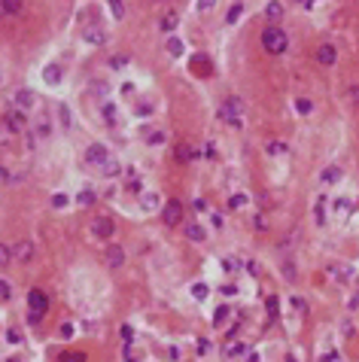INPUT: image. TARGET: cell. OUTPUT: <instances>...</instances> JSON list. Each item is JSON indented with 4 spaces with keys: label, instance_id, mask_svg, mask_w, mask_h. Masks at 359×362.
I'll return each instance as SVG.
<instances>
[{
    "label": "cell",
    "instance_id": "f546056e",
    "mask_svg": "<svg viewBox=\"0 0 359 362\" xmlns=\"http://www.w3.org/2000/svg\"><path fill=\"white\" fill-rule=\"evenodd\" d=\"M67 201H70V198L58 192V195H52V207H55V210H64V207H67Z\"/></svg>",
    "mask_w": 359,
    "mask_h": 362
},
{
    "label": "cell",
    "instance_id": "d590c367",
    "mask_svg": "<svg viewBox=\"0 0 359 362\" xmlns=\"http://www.w3.org/2000/svg\"><path fill=\"white\" fill-rule=\"evenodd\" d=\"M225 316H228V308H219V311L213 313V323L219 326V323H222V320H225Z\"/></svg>",
    "mask_w": 359,
    "mask_h": 362
},
{
    "label": "cell",
    "instance_id": "30bf717a",
    "mask_svg": "<svg viewBox=\"0 0 359 362\" xmlns=\"http://www.w3.org/2000/svg\"><path fill=\"white\" fill-rule=\"evenodd\" d=\"M13 259H16V262H21V265L31 262V259H34V244H31V241L16 244V247H13Z\"/></svg>",
    "mask_w": 359,
    "mask_h": 362
},
{
    "label": "cell",
    "instance_id": "4dcf8cb0",
    "mask_svg": "<svg viewBox=\"0 0 359 362\" xmlns=\"http://www.w3.org/2000/svg\"><path fill=\"white\" fill-rule=\"evenodd\" d=\"M103 119H107L110 125H116V104H103Z\"/></svg>",
    "mask_w": 359,
    "mask_h": 362
},
{
    "label": "cell",
    "instance_id": "9c48e42d",
    "mask_svg": "<svg viewBox=\"0 0 359 362\" xmlns=\"http://www.w3.org/2000/svg\"><path fill=\"white\" fill-rule=\"evenodd\" d=\"M34 104H37V95H34L31 88H18V92H16V110L25 113V110H31Z\"/></svg>",
    "mask_w": 359,
    "mask_h": 362
},
{
    "label": "cell",
    "instance_id": "277c9868",
    "mask_svg": "<svg viewBox=\"0 0 359 362\" xmlns=\"http://www.w3.org/2000/svg\"><path fill=\"white\" fill-rule=\"evenodd\" d=\"M28 308H31L34 316H40V320H43V313L49 311V298H46L43 289H31L28 292Z\"/></svg>",
    "mask_w": 359,
    "mask_h": 362
},
{
    "label": "cell",
    "instance_id": "2e32d148",
    "mask_svg": "<svg viewBox=\"0 0 359 362\" xmlns=\"http://www.w3.org/2000/svg\"><path fill=\"white\" fill-rule=\"evenodd\" d=\"M195 155H198V152H195L189 143H180V146H177V162H183V165H186V162H192Z\"/></svg>",
    "mask_w": 359,
    "mask_h": 362
},
{
    "label": "cell",
    "instance_id": "ffe728a7",
    "mask_svg": "<svg viewBox=\"0 0 359 362\" xmlns=\"http://www.w3.org/2000/svg\"><path fill=\"white\" fill-rule=\"evenodd\" d=\"M21 9H25V6H21L18 0H6V3H0V13H3V16H16V13H21Z\"/></svg>",
    "mask_w": 359,
    "mask_h": 362
},
{
    "label": "cell",
    "instance_id": "f6af8a7d",
    "mask_svg": "<svg viewBox=\"0 0 359 362\" xmlns=\"http://www.w3.org/2000/svg\"><path fill=\"white\" fill-rule=\"evenodd\" d=\"M0 85H3V70H0Z\"/></svg>",
    "mask_w": 359,
    "mask_h": 362
},
{
    "label": "cell",
    "instance_id": "bcb514c9",
    "mask_svg": "<svg viewBox=\"0 0 359 362\" xmlns=\"http://www.w3.org/2000/svg\"><path fill=\"white\" fill-rule=\"evenodd\" d=\"M286 362H295V359H292V356H286Z\"/></svg>",
    "mask_w": 359,
    "mask_h": 362
},
{
    "label": "cell",
    "instance_id": "5bb4252c",
    "mask_svg": "<svg viewBox=\"0 0 359 362\" xmlns=\"http://www.w3.org/2000/svg\"><path fill=\"white\" fill-rule=\"evenodd\" d=\"M140 204H143V210H155L158 204H161V195L155 189H149V192H143L140 195Z\"/></svg>",
    "mask_w": 359,
    "mask_h": 362
},
{
    "label": "cell",
    "instance_id": "603a6c76",
    "mask_svg": "<svg viewBox=\"0 0 359 362\" xmlns=\"http://www.w3.org/2000/svg\"><path fill=\"white\" fill-rule=\"evenodd\" d=\"M292 107H295V113H298V116H308V113L314 110V104H310L308 98H295V104H292Z\"/></svg>",
    "mask_w": 359,
    "mask_h": 362
},
{
    "label": "cell",
    "instance_id": "836d02e7",
    "mask_svg": "<svg viewBox=\"0 0 359 362\" xmlns=\"http://www.w3.org/2000/svg\"><path fill=\"white\" fill-rule=\"evenodd\" d=\"M335 210H338V213H347V210H350V201H347V198H335Z\"/></svg>",
    "mask_w": 359,
    "mask_h": 362
},
{
    "label": "cell",
    "instance_id": "ee69618b",
    "mask_svg": "<svg viewBox=\"0 0 359 362\" xmlns=\"http://www.w3.org/2000/svg\"><path fill=\"white\" fill-rule=\"evenodd\" d=\"M247 362H259V356H256V353H250V359H247Z\"/></svg>",
    "mask_w": 359,
    "mask_h": 362
},
{
    "label": "cell",
    "instance_id": "f35d334b",
    "mask_svg": "<svg viewBox=\"0 0 359 362\" xmlns=\"http://www.w3.org/2000/svg\"><path fill=\"white\" fill-rule=\"evenodd\" d=\"M73 335V323H64L61 326V338H70Z\"/></svg>",
    "mask_w": 359,
    "mask_h": 362
},
{
    "label": "cell",
    "instance_id": "60d3db41",
    "mask_svg": "<svg viewBox=\"0 0 359 362\" xmlns=\"http://www.w3.org/2000/svg\"><path fill=\"white\" fill-rule=\"evenodd\" d=\"M247 353V344H238L235 350H231V356H244Z\"/></svg>",
    "mask_w": 359,
    "mask_h": 362
},
{
    "label": "cell",
    "instance_id": "3957f363",
    "mask_svg": "<svg viewBox=\"0 0 359 362\" xmlns=\"http://www.w3.org/2000/svg\"><path fill=\"white\" fill-rule=\"evenodd\" d=\"M161 222H165V225H171V229L183 222V204H180L177 198L165 201V207H161Z\"/></svg>",
    "mask_w": 359,
    "mask_h": 362
},
{
    "label": "cell",
    "instance_id": "7bdbcfd3",
    "mask_svg": "<svg viewBox=\"0 0 359 362\" xmlns=\"http://www.w3.org/2000/svg\"><path fill=\"white\" fill-rule=\"evenodd\" d=\"M350 98H353V104L359 107V85H353V88H350Z\"/></svg>",
    "mask_w": 359,
    "mask_h": 362
},
{
    "label": "cell",
    "instance_id": "b9f144b4",
    "mask_svg": "<svg viewBox=\"0 0 359 362\" xmlns=\"http://www.w3.org/2000/svg\"><path fill=\"white\" fill-rule=\"evenodd\" d=\"M213 225H216V229H222V225H225V219H222V213H213Z\"/></svg>",
    "mask_w": 359,
    "mask_h": 362
},
{
    "label": "cell",
    "instance_id": "4fadbf2b",
    "mask_svg": "<svg viewBox=\"0 0 359 362\" xmlns=\"http://www.w3.org/2000/svg\"><path fill=\"white\" fill-rule=\"evenodd\" d=\"M43 79H46V85H61V67H58V64H46L43 67Z\"/></svg>",
    "mask_w": 359,
    "mask_h": 362
},
{
    "label": "cell",
    "instance_id": "1f68e13d",
    "mask_svg": "<svg viewBox=\"0 0 359 362\" xmlns=\"http://www.w3.org/2000/svg\"><path fill=\"white\" fill-rule=\"evenodd\" d=\"M9 296H13L9 283H6V280H0V301H9Z\"/></svg>",
    "mask_w": 359,
    "mask_h": 362
},
{
    "label": "cell",
    "instance_id": "7402d4cb",
    "mask_svg": "<svg viewBox=\"0 0 359 362\" xmlns=\"http://www.w3.org/2000/svg\"><path fill=\"white\" fill-rule=\"evenodd\" d=\"M265 16H268V18H280L283 16V3H277V0L265 3Z\"/></svg>",
    "mask_w": 359,
    "mask_h": 362
},
{
    "label": "cell",
    "instance_id": "ac0fdd59",
    "mask_svg": "<svg viewBox=\"0 0 359 362\" xmlns=\"http://www.w3.org/2000/svg\"><path fill=\"white\" fill-rule=\"evenodd\" d=\"M314 219H317V225H326V198H317V204H314Z\"/></svg>",
    "mask_w": 359,
    "mask_h": 362
},
{
    "label": "cell",
    "instance_id": "d6a6232c",
    "mask_svg": "<svg viewBox=\"0 0 359 362\" xmlns=\"http://www.w3.org/2000/svg\"><path fill=\"white\" fill-rule=\"evenodd\" d=\"M240 13H244V6H240V3H235V6L228 9V21H238V18H240Z\"/></svg>",
    "mask_w": 359,
    "mask_h": 362
},
{
    "label": "cell",
    "instance_id": "6da1fadb",
    "mask_svg": "<svg viewBox=\"0 0 359 362\" xmlns=\"http://www.w3.org/2000/svg\"><path fill=\"white\" fill-rule=\"evenodd\" d=\"M262 46H265V52H271V55H283L286 46H289L286 31L277 28V25H268V28L262 31Z\"/></svg>",
    "mask_w": 359,
    "mask_h": 362
},
{
    "label": "cell",
    "instance_id": "7dc6e473",
    "mask_svg": "<svg viewBox=\"0 0 359 362\" xmlns=\"http://www.w3.org/2000/svg\"><path fill=\"white\" fill-rule=\"evenodd\" d=\"M9 362H21V359H16V356H13V359H9Z\"/></svg>",
    "mask_w": 359,
    "mask_h": 362
},
{
    "label": "cell",
    "instance_id": "74e56055",
    "mask_svg": "<svg viewBox=\"0 0 359 362\" xmlns=\"http://www.w3.org/2000/svg\"><path fill=\"white\" fill-rule=\"evenodd\" d=\"M283 274H286V280H292V277H295V265H289V262H283Z\"/></svg>",
    "mask_w": 359,
    "mask_h": 362
},
{
    "label": "cell",
    "instance_id": "cb8c5ba5",
    "mask_svg": "<svg viewBox=\"0 0 359 362\" xmlns=\"http://www.w3.org/2000/svg\"><path fill=\"white\" fill-rule=\"evenodd\" d=\"M13 262V247H6V244H0V268Z\"/></svg>",
    "mask_w": 359,
    "mask_h": 362
},
{
    "label": "cell",
    "instance_id": "ba28073f",
    "mask_svg": "<svg viewBox=\"0 0 359 362\" xmlns=\"http://www.w3.org/2000/svg\"><path fill=\"white\" fill-rule=\"evenodd\" d=\"M335 58H338V49H335L332 43H323V46H317V61H320L323 67H332Z\"/></svg>",
    "mask_w": 359,
    "mask_h": 362
},
{
    "label": "cell",
    "instance_id": "8992f818",
    "mask_svg": "<svg viewBox=\"0 0 359 362\" xmlns=\"http://www.w3.org/2000/svg\"><path fill=\"white\" fill-rule=\"evenodd\" d=\"M113 231H116V225H113L110 216H98L95 222H91V234L95 237H113Z\"/></svg>",
    "mask_w": 359,
    "mask_h": 362
},
{
    "label": "cell",
    "instance_id": "9a60e30c",
    "mask_svg": "<svg viewBox=\"0 0 359 362\" xmlns=\"http://www.w3.org/2000/svg\"><path fill=\"white\" fill-rule=\"evenodd\" d=\"M186 237L189 241H195V244H201L204 237H207V231H204V225H198V222H192L189 229H186Z\"/></svg>",
    "mask_w": 359,
    "mask_h": 362
},
{
    "label": "cell",
    "instance_id": "44dd1931",
    "mask_svg": "<svg viewBox=\"0 0 359 362\" xmlns=\"http://www.w3.org/2000/svg\"><path fill=\"white\" fill-rule=\"evenodd\" d=\"M192 298H198V301H204L207 296H210V286H207V283H192Z\"/></svg>",
    "mask_w": 359,
    "mask_h": 362
},
{
    "label": "cell",
    "instance_id": "484cf974",
    "mask_svg": "<svg viewBox=\"0 0 359 362\" xmlns=\"http://www.w3.org/2000/svg\"><path fill=\"white\" fill-rule=\"evenodd\" d=\"M76 204H83V207H88V204H95V192H79V195H76Z\"/></svg>",
    "mask_w": 359,
    "mask_h": 362
},
{
    "label": "cell",
    "instance_id": "e575fe53",
    "mask_svg": "<svg viewBox=\"0 0 359 362\" xmlns=\"http://www.w3.org/2000/svg\"><path fill=\"white\" fill-rule=\"evenodd\" d=\"M110 9H113V18H122L125 16V3H110Z\"/></svg>",
    "mask_w": 359,
    "mask_h": 362
},
{
    "label": "cell",
    "instance_id": "52a82bcc",
    "mask_svg": "<svg viewBox=\"0 0 359 362\" xmlns=\"http://www.w3.org/2000/svg\"><path fill=\"white\" fill-rule=\"evenodd\" d=\"M3 122H6L9 134H21V131H25V113H21V110H9Z\"/></svg>",
    "mask_w": 359,
    "mask_h": 362
},
{
    "label": "cell",
    "instance_id": "ab89813d",
    "mask_svg": "<svg viewBox=\"0 0 359 362\" xmlns=\"http://www.w3.org/2000/svg\"><path fill=\"white\" fill-rule=\"evenodd\" d=\"M103 37H101V31H88V43H101Z\"/></svg>",
    "mask_w": 359,
    "mask_h": 362
},
{
    "label": "cell",
    "instance_id": "83f0119b",
    "mask_svg": "<svg viewBox=\"0 0 359 362\" xmlns=\"http://www.w3.org/2000/svg\"><path fill=\"white\" fill-rule=\"evenodd\" d=\"M168 52H171V55H183V43L173 37V33L168 37Z\"/></svg>",
    "mask_w": 359,
    "mask_h": 362
},
{
    "label": "cell",
    "instance_id": "7c38bea8",
    "mask_svg": "<svg viewBox=\"0 0 359 362\" xmlns=\"http://www.w3.org/2000/svg\"><path fill=\"white\" fill-rule=\"evenodd\" d=\"M103 259H107L110 268H122V265H125V250H122V247H107Z\"/></svg>",
    "mask_w": 359,
    "mask_h": 362
},
{
    "label": "cell",
    "instance_id": "8fae6325",
    "mask_svg": "<svg viewBox=\"0 0 359 362\" xmlns=\"http://www.w3.org/2000/svg\"><path fill=\"white\" fill-rule=\"evenodd\" d=\"M338 180H344V171H341L338 165H329V167H323V171H320V183L332 186V183H338Z\"/></svg>",
    "mask_w": 359,
    "mask_h": 362
},
{
    "label": "cell",
    "instance_id": "d4e9b609",
    "mask_svg": "<svg viewBox=\"0 0 359 362\" xmlns=\"http://www.w3.org/2000/svg\"><path fill=\"white\" fill-rule=\"evenodd\" d=\"M101 171H103V174H107V177H116V174H122V165H119V162H113V158H110V162H107V165H103V167H101Z\"/></svg>",
    "mask_w": 359,
    "mask_h": 362
},
{
    "label": "cell",
    "instance_id": "f1b7e54d",
    "mask_svg": "<svg viewBox=\"0 0 359 362\" xmlns=\"http://www.w3.org/2000/svg\"><path fill=\"white\" fill-rule=\"evenodd\" d=\"M37 134H40V137H49V134H52V122L49 119H40L37 122Z\"/></svg>",
    "mask_w": 359,
    "mask_h": 362
},
{
    "label": "cell",
    "instance_id": "4316f807",
    "mask_svg": "<svg viewBox=\"0 0 359 362\" xmlns=\"http://www.w3.org/2000/svg\"><path fill=\"white\" fill-rule=\"evenodd\" d=\"M173 28H177V16H173V13H168L165 18H161V31H165V33H171Z\"/></svg>",
    "mask_w": 359,
    "mask_h": 362
},
{
    "label": "cell",
    "instance_id": "5b68a950",
    "mask_svg": "<svg viewBox=\"0 0 359 362\" xmlns=\"http://www.w3.org/2000/svg\"><path fill=\"white\" fill-rule=\"evenodd\" d=\"M85 162H88V165H98V167H103V165L110 162V149H107L103 143H91L88 149H85Z\"/></svg>",
    "mask_w": 359,
    "mask_h": 362
},
{
    "label": "cell",
    "instance_id": "d6986e66",
    "mask_svg": "<svg viewBox=\"0 0 359 362\" xmlns=\"http://www.w3.org/2000/svg\"><path fill=\"white\" fill-rule=\"evenodd\" d=\"M265 152H268V155H286V152H289V146H286L283 140H271L268 146H265Z\"/></svg>",
    "mask_w": 359,
    "mask_h": 362
},
{
    "label": "cell",
    "instance_id": "e0dca14e",
    "mask_svg": "<svg viewBox=\"0 0 359 362\" xmlns=\"http://www.w3.org/2000/svg\"><path fill=\"white\" fill-rule=\"evenodd\" d=\"M247 204H250V195H244V192H238V195L228 198V207H231V210H244Z\"/></svg>",
    "mask_w": 359,
    "mask_h": 362
},
{
    "label": "cell",
    "instance_id": "8d00e7d4",
    "mask_svg": "<svg viewBox=\"0 0 359 362\" xmlns=\"http://www.w3.org/2000/svg\"><path fill=\"white\" fill-rule=\"evenodd\" d=\"M61 122H64V128H70V110H67V107H61Z\"/></svg>",
    "mask_w": 359,
    "mask_h": 362
},
{
    "label": "cell",
    "instance_id": "7a4b0ae2",
    "mask_svg": "<svg viewBox=\"0 0 359 362\" xmlns=\"http://www.w3.org/2000/svg\"><path fill=\"white\" fill-rule=\"evenodd\" d=\"M219 119L228 122L231 128H244V104L238 98H228L222 107H219Z\"/></svg>",
    "mask_w": 359,
    "mask_h": 362
}]
</instances>
